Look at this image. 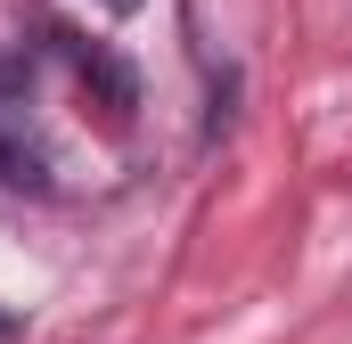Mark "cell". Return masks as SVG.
I'll return each mask as SVG.
<instances>
[{
    "instance_id": "obj_1",
    "label": "cell",
    "mask_w": 352,
    "mask_h": 344,
    "mask_svg": "<svg viewBox=\"0 0 352 344\" xmlns=\"http://www.w3.org/2000/svg\"><path fill=\"white\" fill-rule=\"evenodd\" d=\"M50 50L74 66V83L107 107V123H131V107H140V74L107 50V41H82V33H66V25H50Z\"/></svg>"
},
{
    "instance_id": "obj_2",
    "label": "cell",
    "mask_w": 352,
    "mask_h": 344,
    "mask_svg": "<svg viewBox=\"0 0 352 344\" xmlns=\"http://www.w3.org/2000/svg\"><path fill=\"white\" fill-rule=\"evenodd\" d=\"M0 180L8 189H50V148H41V131L25 123V107H0Z\"/></svg>"
},
{
    "instance_id": "obj_3",
    "label": "cell",
    "mask_w": 352,
    "mask_h": 344,
    "mask_svg": "<svg viewBox=\"0 0 352 344\" xmlns=\"http://www.w3.org/2000/svg\"><path fill=\"white\" fill-rule=\"evenodd\" d=\"M16 336H25V320H16V312L0 303V344H16Z\"/></svg>"
},
{
    "instance_id": "obj_4",
    "label": "cell",
    "mask_w": 352,
    "mask_h": 344,
    "mask_svg": "<svg viewBox=\"0 0 352 344\" xmlns=\"http://www.w3.org/2000/svg\"><path fill=\"white\" fill-rule=\"evenodd\" d=\"M98 8H115V17H131V8H140V0H98Z\"/></svg>"
}]
</instances>
